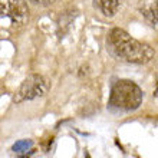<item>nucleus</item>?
I'll use <instances>...</instances> for the list:
<instances>
[{"mask_svg":"<svg viewBox=\"0 0 158 158\" xmlns=\"http://www.w3.org/2000/svg\"><path fill=\"white\" fill-rule=\"evenodd\" d=\"M108 48L114 56L128 63L142 65V63L150 62L154 56L152 48L131 38L124 29H119V27H115L109 32Z\"/></svg>","mask_w":158,"mask_h":158,"instance_id":"obj_1","label":"nucleus"},{"mask_svg":"<svg viewBox=\"0 0 158 158\" xmlns=\"http://www.w3.org/2000/svg\"><path fill=\"white\" fill-rule=\"evenodd\" d=\"M142 89L135 82L128 79H121L112 85L109 95V108L115 111H135L142 104Z\"/></svg>","mask_w":158,"mask_h":158,"instance_id":"obj_2","label":"nucleus"},{"mask_svg":"<svg viewBox=\"0 0 158 158\" xmlns=\"http://www.w3.org/2000/svg\"><path fill=\"white\" fill-rule=\"evenodd\" d=\"M49 88H50V82L45 76L38 75V73L29 75L22 82L20 88L17 89L13 101L16 104H20V102H25V101L36 99L39 96L45 95L46 92L49 91Z\"/></svg>","mask_w":158,"mask_h":158,"instance_id":"obj_3","label":"nucleus"},{"mask_svg":"<svg viewBox=\"0 0 158 158\" xmlns=\"http://www.w3.org/2000/svg\"><path fill=\"white\" fill-rule=\"evenodd\" d=\"M2 19H9L13 27H22L27 22L29 9L25 0H0Z\"/></svg>","mask_w":158,"mask_h":158,"instance_id":"obj_4","label":"nucleus"},{"mask_svg":"<svg viewBox=\"0 0 158 158\" xmlns=\"http://www.w3.org/2000/svg\"><path fill=\"white\" fill-rule=\"evenodd\" d=\"M139 12L145 20L158 30V0H141Z\"/></svg>","mask_w":158,"mask_h":158,"instance_id":"obj_5","label":"nucleus"},{"mask_svg":"<svg viewBox=\"0 0 158 158\" xmlns=\"http://www.w3.org/2000/svg\"><path fill=\"white\" fill-rule=\"evenodd\" d=\"M119 6L121 0H101V10L106 17L115 16Z\"/></svg>","mask_w":158,"mask_h":158,"instance_id":"obj_6","label":"nucleus"},{"mask_svg":"<svg viewBox=\"0 0 158 158\" xmlns=\"http://www.w3.org/2000/svg\"><path fill=\"white\" fill-rule=\"evenodd\" d=\"M32 144L33 142L30 141V139H20V141H17L15 145L12 147V150L15 152H26L27 150L32 148Z\"/></svg>","mask_w":158,"mask_h":158,"instance_id":"obj_7","label":"nucleus"},{"mask_svg":"<svg viewBox=\"0 0 158 158\" xmlns=\"http://www.w3.org/2000/svg\"><path fill=\"white\" fill-rule=\"evenodd\" d=\"M35 4H39V6H50V4L55 3V0H29Z\"/></svg>","mask_w":158,"mask_h":158,"instance_id":"obj_8","label":"nucleus"},{"mask_svg":"<svg viewBox=\"0 0 158 158\" xmlns=\"http://www.w3.org/2000/svg\"><path fill=\"white\" fill-rule=\"evenodd\" d=\"M154 95L158 98V78H157V85H155V91H154Z\"/></svg>","mask_w":158,"mask_h":158,"instance_id":"obj_9","label":"nucleus"}]
</instances>
